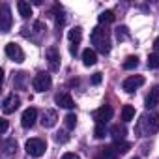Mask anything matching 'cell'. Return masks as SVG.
Returning <instances> with one entry per match:
<instances>
[{"label":"cell","mask_w":159,"mask_h":159,"mask_svg":"<svg viewBox=\"0 0 159 159\" xmlns=\"http://www.w3.org/2000/svg\"><path fill=\"white\" fill-rule=\"evenodd\" d=\"M94 137H96V139H103V137H105V125H103V124H96Z\"/></svg>","instance_id":"29"},{"label":"cell","mask_w":159,"mask_h":159,"mask_svg":"<svg viewBox=\"0 0 159 159\" xmlns=\"http://www.w3.org/2000/svg\"><path fill=\"white\" fill-rule=\"evenodd\" d=\"M54 19H56V25H58V26H62V25L66 23V17H64V10H62V6H54Z\"/></svg>","instance_id":"23"},{"label":"cell","mask_w":159,"mask_h":159,"mask_svg":"<svg viewBox=\"0 0 159 159\" xmlns=\"http://www.w3.org/2000/svg\"><path fill=\"white\" fill-rule=\"evenodd\" d=\"M96 159H105V157H103V155H98V157H96Z\"/></svg>","instance_id":"37"},{"label":"cell","mask_w":159,"mask_h":159,"mask_svg":"<svg viewBox=\"0 0 159 159\" xmlns=\"http://www.w3.org/2000/svg\"><path fill=\"white\" fill-rule=\"evenodd\" d=\"M157 105H159V84H155L146 96V109H153Z\"/></svg>","instance_id":"14"},{"label":"cell","mask_w":159,"mask_h":159,"mask_svg":"<svg viewBox=\"0 0 159 159\" xmlns=\"http://www.w3.org/2000/svg\"><path fill=\"white\" fill-rule=\"evenodd\" d=\"M112 146H114V150H116L118 157H120V155H124V153H127V152L131 150V144H129V142H125V140H118V142H114Z\"/></svg>","instance_id":"19"},{"label":"cell","mask_w":159,"mask_h":159,"mask_svg":"<svg viewBox=\"0 0 159 159\" xmlns=\"http://www.w3.org/2000/svg\"><path fill=\"white\" fill-rule=\"evenodd\" d=\"M17 10H19V13H21L23 19H28V17L32 15V6H30L28 2H25V0L17 2Z\"/></svg>","instance_id":"18"},{"label":"cell","mask_w":159,"mask_h":159,"mask_svg":"<svg viewBox=\"0 0 159 159\" xmlns=\"http://www.w3.org/2000/svg\"><path fill=\"white\" fill-rule=\"evenodd\" d=\"M45 58H47V64H49L51 71H58L60 69V52H58L56 47H49L45 51Z\"/></svg>","instance_id":"6"},{"label":"cell","mask_w":159,"mask_h":159,"mask_svg":"<svg viewBox=\"0 0 159 159\" xmlns=\"http://www.w3.org/2000/svg\"><path fill=\"white\" fill-rule=\"evenodd\" d=\"M111 135H112V139L118 142V140H124V139H125V135H127V129H125V125H120V124H116V125H112V127H111Z\"/></svg>","instance_id":"15"},{"label":"cell","mask_w":159,"mask_h":159,"mask_svg":"<svg viewBox=\"0 0 159 159\" xmlns=\"http://www.w3.org/2000/svg\"><path fill=\"white\" fill-rule=\"evenodd\" d=\"M25 79H26V73H17L15 79H13V83L17 88H25Z\"/></svg>","instance_id":"28"},{"label":"cell","mask_w":159,"mask_h":159,"mask_svg":"<svg viewBox=\"0 0 159 159\" xmlns=\"http://www.w3.org/2000/svg\"><path fill=\"white\" fill-rule=\"evenodd\" d=\"M67 38H69V41H71L73 45H79V41H81V38H83V28H81V26L71 28L69 34H67Z\"/></svg>","instance_id":"17"},{"label":"cell","mask_w":159,"mask_h":159,"mask_svg":"<svg viewBox=\"0 0 159 159\" xmlns=\"http://www.w3.org/2000/svg\"><path fill=\"white\" fill-rule=\"evenodd\" d=\"M4 153L6 155H11V153H15L17 152V142L13 140V139H8V140H4Z\"/></svg>","instance_id":"21"},{"label":"cell","mask_w":159,"mask_h":159,"mask_svg":"<svg viewBox=\"0 0 159 159\" xmlns=\"http://www.w3.org/2000/svg\"><path fill=\"white\" fill-rule=\"evenodd\" d=\"M153 49H155V52L159 54V36L155 38V41H153Z\"/></svg>","instance_id":"35"},{"label":"cell","mask_w":159,"mask_h":159,"mask_svg":"<svg viewBox=\"0 0 159 159\" xmlns=\"http://www.w3.org/2000/svg\"><path fill=\"white\" fill-rule=\"evenodd\" d=\"M56 122H58L56 111H52V109L43 111V114H41V125H43V127H47V129H49V127H54Z\"/></svg>","instance_id":"11"},{"label":"cell","mask_w":159,"mask_h":159,"mask_svg":"<svg viewBox=\"0 0 159 159\" xmlns=\"http://www.w3.org/2000/svg\"><path fill=\"white\" fill-rule=\"evenodd\" d=\"M112 118V109L109 107V105H103V107H99L96 112H94V120H96V124H107L109 120Z\"/></svg>","instance_id":"9"},{"label":"cell","mask_w":159,"mask_h":159,"mask_svg":"<svg viewBox=\"0 0 159 159\" xmlns=\"http://www.w3.org/2000/svg\"><path fill=\"white\" fill-rule=\"evenodd\" d=\"M0 131H2V133H6V131H8V120H2V125H0Z\"/></svg>","instance_id":"34"},{"label":"cell","mask_w":159,"mask_h":159,"mask_svg":"<svg viewBox=\"0 0 159 159\" xmlns=\"http://www.w3.org/2000/svg\"><path fill=\"white\" fill-rule=\"evenodd\" d=\"M36 120H38V111H36L34 107H28V109L23 112V116H21V124H23L25 129H30V127L36 124Z\"/></svg>","instance_id":"10"},{"label":"cell","mask_w":159,"mask_h":159,"mask_svg":"<svg viewBox=\"0 0 159 159\" xmlns=\"http://www.w3.org/2000/svg\"><path fill=\"white\" fill-rule=\"evenodd\" d=\"M10 28H11V11L8 4H2V25H0V30L10 32Z\"/></svg>","instance_id":"13"},{"label":"cell","mask_w":159,"mask_h":159,"mask_svg":"<svg viewBox=\"0 0 159 159\" xmlns=\"http://www.w3.org/2000/svg\"><path fill=\"white\" fill-rule=\"evenodd\" d=\"M135 118V109L131 105H124L122 107V120L124 122H131Z\"/></svg>","instance_id":"20"},{"label":"cell","mask_w":159,"mask_h":159,"mask_svg":"<svg viewBox=\"0 0 159 159\" xmlns=\"http://www.w3.org/2000/svg\"><path fill=\"white\" fill-rule=\"evenodd\" d=\"M54 101H56L58 107H64V109H73V107H75L73 98H71L67 92H60V94H56V96H54Z\"/></svg>","instance_id":"12"},{"label":"cell","mask_w":159,"mask_h":159,"mask_svg":"<svg viewBox=\"0 0 159 159\" xmlns=\"http://www.w3.org/2000/svg\"><path fill=\"white\" fill-rule=\"evenodd\" d=\"M51 84H52V81H51L49 73H38L32 81V86H34L36 92H45V90L51 88Z\"/></svg>","instance_id":"4"},{"label":"cell","mask_w":159,"mask_h":159,"mask_svg":"<svg viewBox=\"0 0 159 159\" xmlns=\"http://www.w3.org/2000/svg\"><path fill=\"white\" fill-rule=\"evenodd\" d=\"M148 67L150 69H157L159 67V54L157 52H153V54H148Z\"/></svg>","instance_id":"25"},{"label":"cell","mask_w":159,"mask_h":159,"mask_svg":"<svg viewBox=\"0 0 159 159\" xmlns=\"http://www.w3.org/2000/svg\"><path fill=\"white\" fill-rule=\"evenodd\" d=\"M159 131V114L157 112H148L142 114L139 120V133L140 137H150Z\"/></svg>","instance_id":"1"},{"label":"cell","mask_w":159,"mask_h":159,"mask_svg":"<svg viewBox=\"0 0 159 159\" xmlns=\"http://www.w3.org/2000/svg\"><path fill=\"white\" fill-rule=\"evenodd\" d=\"M114 17H116V15H114V11L107 10V11H103V13H101V15L98 17V21H99V23H105V25H107V23H112V21H114Z\"/></svg>","instance_id":"24"},{"label":"cell","mask_w":159,"mask_h":159,"mask_svg":"<svg viewBox=\"0 0 159 159\" xmlns=\"http://www.w3.org/2000/svg\"><path fill=\"white\" fill-rule=\"evenodd\" d=\"M139 66V58L137 56H127L124 62V69H135Z\"/></svg>","instance_id":"26"},{"label":"cell","mask_w":159,"mask_h":159,"mask_svg":"<svg viewBox=\"0 0 159 159\" xmlns=\"http://www.w3.org/2000/svg\"><path fill=\"white\" fill-rule=\"evenodd\" d=\"M25 150H26V153L32 155V157H41V155L45 153V150H47V144H45L43 139H30V140L26 142Z\"/></svg>","instance_id":"3"},{"label":"cell","mask_w":159,"mask_h":159,"mask_svg":"<svg viewBox=\"0 0 159 159\" xmlns=\"http://www.w3.org/2000/svg\"><path fill=\"white\" fill-rule=\"evenodd\" d=\"M127 36H129V34H127V28H125V26H118V28H116V38H118L120 41H124Z\"/></svg>","instance_id":"30"},{"label":"cell","mask_w":159,"mask_h":159,"mask_svg":"<svg viewBox=\"0 0 159 159\" xmlns=\"http://www.w3.org/2000/svg\"><path fill=\"white\" fill-rule=\"evenodd\" d=\"M19 105H21L19 96L10 94V96H6L4 101H2V112H4V114H11V112H15V111L19 109Z\"/></svg>","instance_id":"7"},{"label":"cell","mask_w":159,"mask_h":159,"mask_svg":"<svg viewBox=\"0 0 159 159\" xmlns=\"http://www.w3.org/2000/svg\"><path fill=\"white\" fill-rule=\"evenodd\" d=\"M101 73H94V77H92V84H99L101 83Z\"/></svg>","instance_id":"32"},{"label":"cell","mask_w":159,"mask_h":159,"mask_svg":"<svg viewBox=\"0 0 159 159\" xmlns=\"http://www.w3.org/2000/svg\"><path fill=\"white\" fill-rule=\"evenodd\" d=\"M62 159H81V157H79L77 153H71V152H69V153H64Z\"/></svg>","instance_id":"33"},{"label":"cell","mask_w":159,"mask_h":159,"mask_svg":"<svg viewBox=\"0 0 159 159\" xmlns=\"http://www.w3.org/2000/svg\"><path fill=\"white\" fill-rule=\"evenodd\" d=\"M69 51H71V54H75V52H77V45H73V43H71V47H69Z\"/></svg>","instance_id":"36"},{"label":"cell","mask_w":159,"mask_h":159,"mask_svg":"<svg viewBox=\"0 0 159 159\" xmlns=\"http://www.w3.org/2000/svg\"><path fill=\"white\" fill-rule=\"evenodd\" d=\"M98 62V54H96V51L94 49H84V52H83V64L84 66H94Z\"/></svg>","instance_id":"16"},{"label":"cell","mask_w":159,"mask_h":159,"mask_svg":"<svg viewBox=\"0 0 159 159\" xmlns=\"http://www.w3.org/2000/svg\"><path fill=\"white\" fill-rule=\"evenodd\" d=\"M64 124H66L67 129H73V127L77 125V116H75V114H67V116L64 118Z\"/></svg>","instance_id":"27"},{"label":"cell","mask_w":159,"mask_h":159,"mask_svg":"<svg viewBox=\"0 0 159 159\" xmlns=\"http://www.w3.org/2000/svg\"><path fill=\"white\" fill-rule=\"evenodd\" d=\"M144 84V77L142 75H133V77H127L125 81L122 83V88L127 92V94H133L137 88H140Z\"/></svg>","instance_id":"5"},{"label":"cell","mask_w":159,"mask_h":159,"mask_svg":"<svg viewBox=\"0 0 159 159\" xmlns=\"http://www.w3.org/2000/svg\"><path fill=\"white\" fill-rule=\"evenodd\" d=\"M54 139H56V142H66V140H67V139H69V137H67V135H66V133H58V135H56V137H54Z\"/></svg>","instance_id":"31"},{"label":"cell","mask_w":159,"mask_h":159,"mask_svg":"<svg viewBox=\"0 0 159 159\" xmlns=\"http://www.w3.org/2000/svg\"><path fill=\"white\" fill-rule=\"evenodd\" d=\"M6 54H8L13 62H17V64H21V62L25 60V52H23V49H21L17 43H8V45H6Z\"/></svg>","instance_id":"8"},{"label":"cell","mask_w":159,"mask_h":159,"mask_svg":"<svg viewBox=\"0 0 159 159\" xmlns=\"http://www.w3.org/2000/svg\"><path fill=\"white\" fill-rule=\"evenodd\" d=\"M90 39H92V43L96 45V49H98L101 54H109V52H111V36H109V30H107V28L96 26V28L92 30Z\"/></svg>","instance_id":"2"},{"label":"cell","mask_w":159,"mask_h":159,"mask_svg":"<svg viewBox=\"0 0 159 159\" xmlns=\"http://www.w3.org/2000/svg\"><path fill=\"white\" fill-rule=\"evenodd\" d=\"M101 155H103L105 159H116V157H118V153H116V150H114L112 144H111V146H103V148H101Z\"/></svg>","instance_id":"22"},{"label":"cell","mask_w":159,"mask_h":159,"mask_svg":"<svg viewBox=\"0 0 159 159\" xmlns=\"http://www.w3.org/2000/svg\"><path fill=\"white\" fill-rule=\"evenodd\" d=\"M131 159H140V157H131Z\"/></svg>","instance_id":"38"}]
</instances>
